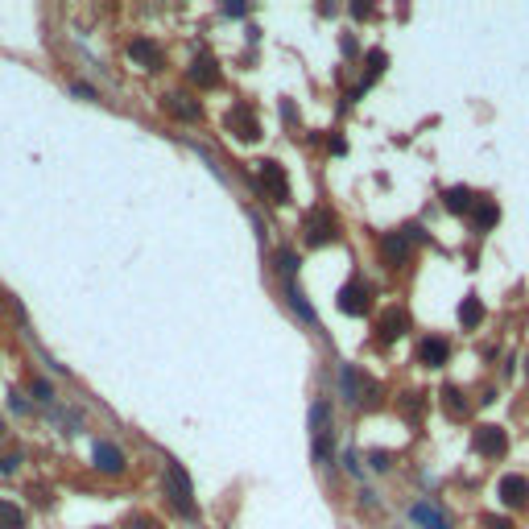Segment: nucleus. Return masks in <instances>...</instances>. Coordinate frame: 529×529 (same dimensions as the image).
I'll return each mask as SVG.
<instances>
[{"mask_svg": "<svg viewBox=\"0 0 529 529\" xmlns=\"http://www.w3.org/2000/svg\"><path fill=\"white\" fill-rule=\"evenodd\" d=\"M472 447H476V455H484V459H501L508 451V434L501 430V426H476Z\"/></svg>", "mask_w": 529, "mask_h": 529, "instance_id": "obj_7", "label": "nucleus"}, {"mask_svg": "<svg viewBox=\"0 0 529 529\" xmlns=\"http://www.w3.org/2000/svg\"><path fill=\"white\" fill-rule=\"evenodd\" d=\"M496 496H501V505H505V508H525L529 505V480H525V476H501Z\"/></svg>", "mask_w": 529, "mask_h": 529, "instance_id": "obj_13", "label": "nucleus"}, {"mask_svg": "<svg viewBox=\"0 0 529 529\" xmlns=\"http://www.w3.org/2000/svg\"><path fill=\"white\" fill-rule=\"evenodd\" d=\"M385 67H389V54H385V50H368V79H364V87H368L377 74L385 71Z\"/></svg>", "mask_w": 529, "mask_h": 529, "instance_id": "obj_26", "label": "nucleus"}, {"mask_svg": "<svg viewBox=\"0 0 529 529\" xmlns=\"http://www.w3.org/2000/svg\"><path fill=\"white\" fill-rule=\"evenodd\" d=\"M484 525H488V529H517L508 517H496V513H488V517H484Z\"/></svg>", "mask_w": 529, "mask_h": 529, "instance_id": "obj_30", "label": "nucleus"}, {"mask_svg": "<svg viewBox=\"0 0 529 529\" xmlns=\"http://www.w3.org/2000/svg\"><path fill=\"white\" fill-rule=\"evenodd\" d=\"M339 236V219L331 207H311L306 216H302V240L311 244V248H323V244H331Z\"/></svg>", "mask_w": 529, "mask_h": 529, "instance_id": "obj_3", "label": "nucleus"}, {"mask_svg": "<svg viewBox=\"0 0 529 529\" xmlns=\"http://www.w3.org/2000/svg\"><path fill=\"white\" fill-rule=\"evenodd\" d=\"M257 178H261V191L269 203H289V178L282 169V162H273V157L257 162Z\"/></svg>", "mask_w": 529, "mask_h": 529, "instance_id": "obj_5", "label": "nucleus"}, {"mask_svg": "<svg viewBox=\"0 0 529 529\" xmlns=\"http://www.w3.org/2000/svg\"><path fill=\"white\" fill-rule=\"evenodd\" d=\"M525 377H529V356H525Z\"/></svg>", "mask_w": 529, "mask_h": 529, "instance_id": "obj_33", "label": "nucleus"}, {"mask_svg": "<svg viewBox=\"0 0 529 529\" xmlns=\"http://www.w3.org/2000/svg\"><path fill=\"white\" fill-rule=\"evenodd\" d=\"M442 409H447L451 418H467V401H463V393H459L455 385L442 389Z\"/></svg>", "mask_w": 529, "mask_h": 529, "instance_id": "obj_21", "label": "nucleus"}, {"mask_svg": "<svg viewBox=\"0 0 529 529\" xmlns=\"http://www.w3.org/2000/svg\"><path fill=\"white\" fill-rule=\"evenodd\" d=\"M162 108H166L169 116L186 121V124L203 121V104H199V99H191L186 91H169V96H162Z\"/></svg>", "mask_w": 529, "mask_h": 529, "instance_id": "obj_12", "label": "nucleus"}, {"mask_svg": "<svg viewBox=\"0 0 529 529\" xmlns=\"http://www.w3.org/2000/svg\"><path fill=\"white\" fill-rule=\"evenodd\" d=\"M381 257H385L389 269H401V264L409 261V236L406 232H389V236H381Z\"/></svg>", "mask_w": 529, "mask_h": 529, "instance_id": "obj_14", "label": "nucleus"}, {"mask_svg": "<svg viewBox=\"0 0 529 529\" xmlns=\"http://www.w3.org/2000/svg\"><path fill=\"white\" fill-rule=\"evenodd\" d=\"M162 492L169 496V505L178 508L182 517H199V505H194L191 476L182 472V463H174V459H166V472H162Z\"/></svg>", "mask_w": 529, "mask_h": 529, "instance_id": "obj_2", "label": "nucleus"}, {"mask_svg": "<svg viewBox=\"0 0 529 529\" xmlns=\"http://www.w3.org/2000/svg\"><path fill=\"white\" fill-rule=\"evenodd\" d=\"M191 83H199V87H219L223 83V74H219V67H216V58H207V54H199L191 62Z\"/></svg>", "mask_w": 529, "mask_h": 529, "instance_id": "obj_15", "label": "nucleus"}, {"mask_svg": "<svg viewBox=\"0 0 529 529\" xmlns=\"http://www.w3.org/2000/svg\"><path fill=\"white\" fill-rule=\"evenodd\" d=\"M368 463H372L377 472H389V463H393V455H389V451H372V455H368Z\"/></svg>", "mask_w": 529, "mask_h": 529, "instance_id": "obj_28", "label": "nucleus"}, {"mask_svg": "<svg viewBox=\"0 0 529 529\" xmlns=\"http://www.w3.org/2000/svg\"><path fill=\"white\" fill-rule=\"evenodd\" d=\"M124 529H162V521L149 517V513H128V517H124Z\"/></svg>", "mask_w": 529, "mask_h": 529, "instance_id": "obj_27", "label": "nucleus"}, {"mask_svg": "<svg viewBox=\"0 0 529 529\" xmlns=\"http://www.w3.org/2000/svg\"><path fill=\"white\" fill-rule=\"evenodd\" d=\"M298 252H294V248H282V252H277V269H282V277H286V282H294V273H298Z\"/></svg>", "mask_w": 529, "mask_h": 529, "instance_id": "obj_25", "label": "nucleus"}, {"mask_svg": "<svg viewBox=\"0 0 529 529\" xmlns=\"http://www.w3.org/2000/svg\"><path fill=\"white\" fill-rule=\"evenodd\" d=\"M339 385H343V397L352 401V406H360V385H356V368H339Z\"/></svg>", "mask_w": 529, "mask_h": 529, "instance_id": "obj_23", "label": "nucleus"}, {"mask_svg": "<svg viewBox=\"0 0 529 529\" xmlns=\"http://www.w3.org/2000/svg\"><path fill=\"white\" fill-rule=\"evenodd\" d=\"M442 207H447L451 216H463V211L476 207V194L467 191V186H451V191H442Z\"/></svg>", "mask_w": 529, "mask_h": 529, "instance_id": "obj_19", "label": "nucleus"}, {"mask_svg": "<svg viewBox=\"0 0 529 529\" xmlns=\"http://www.w3.org/2000/svg\"><path fill=\"white\" fill-rule=\"evenodd\" d=\"M406 331H409V314L401 311V306H393V311H385V314H381V323H377V343L389 347V343H397Z\"/></svg>", "mask_w": 529, "mask_h": 529, "instance_id": "obj_10", "label": "nucleus"}, {"mask_svg": "<svg viewBox=\"0 0 529 529\" xmlns=\"http://www.w3.org/2000/svg\"><path fill=\"white\" fill-rule=\"evenodd\" d=\"M472 223H476V232H492V228L501 223V207H496V199H476V207H472Z\"/></svg>", "mask_w": 529, "mask_h": 529, "instance_id": "obj_17", "label": "nucleus"}, {"mask_svg": "<svg viewBox=\"0 0 529 529\" xmlns=\"http://www.w3.org/2000/svg\"><path fill=\"white\" fill-rule=\"evenodd\" d=\"M484 302L480 298H476V294H467V298H463V302H459V327H467V331H476V327H480L484 323Z\"/></svg>", "mask_w": 529, "mask_h": 529, "instance_id": "obj_18", "label": "nucleus"}, {"mask_svg": "<svg viewBox=\"0 0 529 529\" xmlns=\"http://www.w3.org/2000/svg\"><path fill=\"white\" fill-rule=\"evenodd\" d=\"M286 298H289V306L298 311V318H302V323H311V327L318 323V318H314V311H311V302H306V294L294 286V282H286Z\"/></svg>", "mask_w": 529, "mask_h": 529, "instance_id": "obj_20", "label": "nucleus"}, {"mask_svg": "<svg viewBox=\"0 0 529 529\" xmlns=\"http://www.w3.org/2000/svg\"><path fill=\"white\" fill-rule=\"evenodd\" d=\"M21 467V455H0V476H13Z\"/></svg>", "mask_w": 529, "mask_h": 529, "instance_id": "obj_29", "label": "nucleus"}, {"mask_svg": "<svg viewBox=\"0 0 529 529\" xmlns=\"http://www.w3.org/2000/svg\"><path fill=\"white\" fill-rule=\"evenodd\" d=\"M0 529H25V513L13 501H0Z\"/></svg>", "mask_w": 529, "mask_h": 529, "instance_id": "obj_22", "label": "nucleus"}, {"mask_svg": "<svg viewBox=\"0 0 529 529\" xmlns=\"http://www.w3.org/2000/svg\"><path fill=\"white\" fill-rule=\"evenodd\" d=\"M248 13V4H223V17H244Z\"/></svg>", "mask_w": 529, "mask_h": 529, "instance_id": "obj_32", "label": "nucleus"}, {"mask_svg": "<svg viewBox=\"0 0 529 529\" xmlns=\"http://www.w3.org/2000/svg\"><path fill=\"white\" fill-rule=\"evenodd\" d=\"M451 360V343L442 335H422L418 339V364L422 368H442V364Z\"/></svg>", "mask_w": 529, "mask_h": 529, "instance_id": "obj_11", "label": "nucleus"}, {"mask_svg": "<svg viewBox=\"0 0 529 529\" xmlns=\"http://www.w3.org/2000/svg\"><path fill=\"white\" fill-rule=\"evenodd\" d=\"M71 91L83 99H96V87H87V83H71Z\"/></svg>", "mask_w": 529, "mask_h": 529, "instance_id": "obj_31", "label": "nucleus"}, {"mask_svg": "<svg viewBox=\"0 0 529 529\" xmlns=\"http://www.w3.org/2000/svg\"><path fill=\"white\" fill-rule=\"evenodd\" d=\"M223 128H228L236 141H244V145L261 141V121H257V112H252L248 104H232L228 116H223Z\"/></svg>", "mask_w": 529, "mask_h": 529, "instance_id": "obj_4", "label": "nucleus"}, {"mask_svg": "<svg viewBox=\"0 0 529 529\" xmlns=\"http://www.w3.org/2000/svg\"><path fill=\"white\" fill-rule=\"evenodd\" d=\"M343 314H352V318H360V314H368V306H372V286L364 282V277H352L347 286L339 289V302H335Z\"/></svg>", "mask_w": 529, "mask_h": 529, "instance_id": "obj_6", "label": "nucleus"}, {"mask_svg": "<svg viewBox=\"0 0 529 529\" xmlns=\"http://www.w3.org/2000/svg\"><path fill=\"white\" fill-rule=\"evenodd\" d=\"M29 397H33V401H42V406H54V389H50V381H42V377H29Z\"/></svg>", "mask_w": 529, "mask_h": 529, "instance_id": "obj_24", "label": "nucleus"}, {"mask_svg": "<svg viewBox=\"0 0 529 529\" xmlns=\"http://www.w3.org/2000/svg\"><path fill=\"white\" fill-rule=\"evenodd\" d=\"M409 521H413V525H422V529H451V521H447V517H442L430 501H418V505L409 508Z\"/></svg>", "mask_w": 529, "mask_h": 529, "instance_id": "obj_16", "label": "nucleus"}, {"mask_svg": "<svg viewBox=\"0 0 529 529\" xmlns=\"http://www.w3.org/2000/svg\"><path fill=\"white\" fill-rule=\"evenodd\" d=\"M128 58H133L137 67H145V71H162V67H166V54H162V46H157L153 38H133V42H128Z\"/></svg>", "mask_w": 529, "mask_h": 529, "instance_id": "obj_9", "label": "nucleus"}, {"mask_svg": "<svg viewBox=\"0 0 529 529\" xmlns=\"http://www.w3.org/2000/svg\"><path fill=\"white\" fill-rule=\"evenodd\" d=\"M331 438H335V409L327 397H314L311 406V442H314V459L327 467L331 463Z\"/></svg>", "mask_w": 529, "mask_h": 529, "instance_id": "obj_1", "label": "nucleus"}, {"mask_svg": "<svg viewBox=\"0 0 529 529\" xmlns=\"http://www.w3.org/2000/svg\"><path fill=\"white\" fill-rule=\"evenodd\" d=\"M91 459H96V472H104V476H124V467H128L124 451L116 442H108V438H99L91 447Z\"/></svg>", "mask_w": 529, "mask_h": 529, "instance_id": "obj_8", "label": "nucleus"}]
</instances>
